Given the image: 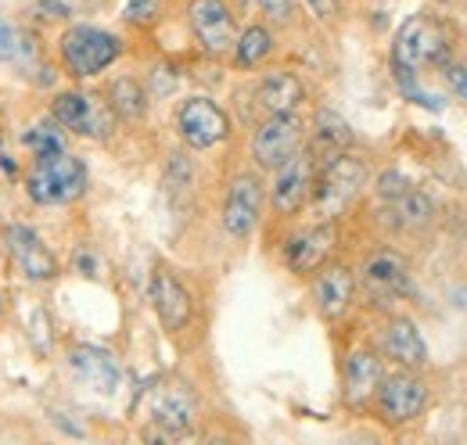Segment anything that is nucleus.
<instances>
[{
    "mask_svg": "<svg viewBox=\"0 0 467 445\" xmlns=\"http://www.w3.org/2000/svg\"><path fill=\"white\" fill-rule=\"evenodd\" d=\"M389 205H392L396 222L407 226V230H424V226L431 222V216H435V205H431L420 191H413V187H410L407 194H400L396 202H389Z\"/></svg>",
    "mask_w": 467,
    "mask_h": 445,
    "instance_id": "obj_25",
    "label": "nucleus"
},
{
    "mask_svg": "<svg viewBox=\"0 0 467 445\" xmlns=\"http://www.w3.org/2000/svg\"><path fill=\"white\" fill-rule=\"evenodd\" d=\"M439 68H442V79H446V87L453 90V98H461V101L467 105V68L464 65L450 57V61H442Z\"/></svg>",
    "mask_w": 467,
    "mask_h": 445,
    "instance_id": "obj_30",
    "label": "nucleus"
},
{
    "mask_svg": "<svg viewBox=\"0 0 467 445\" xmlns=\"http://www.w3.org/2000/svg\"><path fill=\"white\" fill-rule=\"evenodd\" d=\"M453 51V36L450 26L435 15V11H417L396 29L392 40V76L396 83H413L420 72L439 68L442 61H450Z\"/></svg>",
    "mask_w": 467,
    "mask_h": 445,
    "instance_id": "obj_1",
    "label": "nucleus"
},
{
    "mask_svg": "<svg viewBox=\"0 0 467 445\" xmlns=\"http://www.w3.org/2000/svg\"><path fill=\"white\" fill-rule=\"evenodd\" d=\"M22 144H26L33 155H51V151H65V148H68V144H65V129H61L55 119H51V122H40V126H29V129L22 133Z\"/></svg>",
    "mask_w": 467,
    "mask_h": 445,
    "instance_id": "obj_26",
    "label": "nucleus"
},
{
    "mask_svg": "<svg viewBox=\"0 0 467 445\" xmlns=\"http://www.w3.org/2000/svg\"><path fill=\"white\" fill-rule=\"evenodd\" d=\"M428 398H431V391H428V381L420 378V370L396 367V370H385L370 406H374L381 424L403 428V424H413L428 409Z\"/></svg>",
    "mask_w": 467,
    "mask_h": 445,
    "instance_id": "obj_5",
    "label": "nucleus"
},
{
    "mask_svg": "<svg viewBox=\"0 0 467 445\" xmlns=\"http://www.w3.org/2000/svg\"><path fill=\"white\" fill-rule=\"evenodd\" d=\"M309 140V122L298 111H285V115H263V122L252 133V162L259 172H274L285 166L292 155H298Z\"/></svg>",
    "mask_w": 467,
    "mask_h": 445,
    "instance_id": "obj_6",
    "label": "nucleus"
},
{
    "mask_svg": "<svg viewBox=\"0 0 467 445\" xmlns=\"http://www.w3.org/2000/svg\"><path fill=\"white\" fill-rule=\"evenodd\" d=\"M87 166L79 155L65 151H51V155H33L29 172H26V194L36 205H72L87 194Z\"/></svg>",
    "mask_w": 467,
    "mask_h": 445,
    "instance_id": "obj_3",
    "label": "nucleus"
},
{
    "mask_svg": "<svg viewBox=\"0 0 467 445\" xmlns=\"http://www.w3.org/2000/svg\"><path fill=\"white\" fill-rule=\"evenodd\" d=\"M18 44H22V36L0 18V57H18Z\"/></svg>",
    "mask_w": 467,
    "mask_h": 445,
    "instance_id": "obj_33",
    "label": "nucleus"
},
{
    "mask_svg": "<svg viewBox=\"0 0 467 445\" xmlns=\"http://www.w3.org/2000/svg\"><path fill=\"white\" fill-rule=\"evenodd\" d=\"M0 237H4V248H7L11 266L29 280V284H51V280H58L61 266L58 259H55V252L44 244V237L29 222H7L0 230Z\"/></svg>",
    "mask_w": 467,
    "mask_h": 445,
    "instance_id": "obj_12",
    "label": "nucleus"
},
{
    "mask_svg": "<svg viewBox=\"0 0 467 445\" xmlns=\"http://www.w3.org/2000/svg\"><path fill=\"white\" fill-rule=\"evenodd\" d=\"M374 191H378L381 202H396L400 194H407L410 191V180L403 176V172H396V169H385V172L374 180Z\"/></svg>",
    "mask_w": 467,
    "mask_h": 445,
    "instance_id": "obj_28",
    "label": "nucleus"
},
{
    "mask_svg": "<svg viewBox=\"0 0 467 445\" xmlns=\"http://www.w3.org/2000/svg\"><path fill=\"white\" fill-rule=\"evenodd\" d=\"M4 309H7V305H4V295H0V316H4Z\"/></svg>",
    "mask_w": 467,
    "mask_h": 445,
    "instance_id": "obj_34",
    "label": "nucleus"
},
{
    "mask_svg": "<svg viewBox=\"0 0 467 445\" xmlns=\"http://www.w3.org/2000/svg\"><path fill=\"white\" fill-rule=\"evenodd\" d=\"M68 370L79 385H87L90 391L112 395L119 388V363L109 348L98 345H72L68 348Z\"/></svg>",
    "mask_w": 467,
    "mask_h": 445,
    "instance_id": "obj_19",
    "label": "nucleus"
},
{
    "mask_svg": "<svg viewBox=\"0 0 467 445\" xmlns=\"http://www.w3.org/2000/svg\"><path fill=\"white\" fill-rule=\"evenodd\" d=\"M151 305H155L166 334H183L194 320V295L170 266H159L151 274Z\"/></svg>",
    "mask_w": 467,
    "mask_h": 445,
    "instance_id": "obj_17",
    "label": "nucleus"
},
{
    "mask_svg": "<svg viewBox=\"0 0 467 445\" xmlns=\"http://www.w3.org/2000/svg\"><path fill=\"white\" fill-rule=\"evenodd\" d=\"M385 378V356L381 348H370V345H356L346 352L342 359V398L349 409H363L370 406L374 391Z\"/></svg>",
    "mask_w": 467,
    "mask_h": 445,
    "instance_id": "obj_15",
    "label": "nucleus"
},
{
    "mask_svg": "<svg viewBox=\"0 0 467 445\" xmlns=\"http://www.w3.org/2000/svg\"><path fill=\"white\" fill-rule=\"evenodd\" d=\"M306 105V83L292 68H270L255 83V109L263 115H285Z\"/></svg>",
    "mask_w": 467,
    "mask_h": 445,
    "instance_id": "obj_20",
    "label": "nucleus"
},
{
    "mask_svg": "<svg viewBox=\"0 0 467 445\" xmlns=\"http://www.w3.org/2000/svg\"><path fill=\"white\" fill-rule=\"evenodd\" d=\"M378 348L389 363L396 367H407V370H424L428 367V345L417 331V324L410 316H389L381 324V334H378Z\"/></svg>",
    "mask_w": 467,
    "mask_h": 445,
    "instance_id": "obj_18",
    "label": "nucleus"
},
{
    "mask_svg": "<svg viewBox=\"0 0 467 445\" xmlns=\"http://www.w3.org/2000/svg\"><path fill=\"white\" fill-rule=\"evenodd\" d=\"M151 420L166 431V435H187L198 420V402L187 391V385H162L151 391Z\"/></svg>",
    "mask_w": 467,
    "mask_h": 445,
    "instance_id": "obj_21",
    "label": "nucleus"
},
{
    "mask_svg": "<svg viewBox=\"0 0 467 445\" xmlns=\"http://www.w3.org/2000/svg\"><path fill=\"white\" fill-rule=\"evenodd\" d=\"M338 4L342 0H306V7H309V15L317 18V22H335V15H338Z\"/></svg>",
    "mask_w": 467,
    "mask_h": 445,
    "instance_id": "obj_32",
    "label": "nucleus"
},
{
    "mask_svg": "<svg viewBox=\"0 0 467 445\" xmlns=\"http://www.w3.org/2000/svg\"><path fill=\"white\" fill-rule=\"evenodd\" d=\"M274 51H277L274 29H270L266 22H252V26H244V29L237 33V40H234L231 65L241 68V72H248V68H259L263 61H270Z\"/></svg>",
    "mask_w": 467,
    "mask_h": 445,
    "instance_id": "obj_24",
    "label": "nucleus"
},
{
    "mask_svg": "<svg viewBox=\"0 0 467 445\" xmlns=\"http://www.w3.org/2000/svg\"><path fill=\"white\" fill-rule=\"evenodd\" d=\"M255 4L270 26H292L295 22V0H255Z\"/></svg>",
    "mask_w": 467,
    "mask_h": 445,
    "instance_id": "obj_29",
    "label": "nucleus"
},
{
    "mask_svg": "<svg viewBox=\"0 0 467 445\" xmlns=\"http://www.w3.org/2000/svg\"><path fill=\"white\" fill-rule=\"evenodd\" d=\"M122 40L109 29L98 26H68L58 36V61L65 76L72 79H94L101 72H109L122 57Z\"/></svg>",
    "mask_w": 467,
    "mask_h": 445,
    "instance_id": "obj_4",
    "label": "nucleus"
},
{
    "mask_svg": "<svg viewBox=\"0 0 467 445\" xmlns=\"http://www.w3.org/2000/svg\"><path fill=\"white\" fill-rule=\"evenodd\" d=\"M263 209H266V183L255 169H241L227 183V198H223V209H220V226L223 233L234 241H244L255 233V226L263 220Z\"/></svg>",
    "mask_w": 467,
    "mask_h": 445,
    "instance_id": "obj_8",
    "label": "nucleus"
},
{
    "mask_svg": "<svg viewBox=\"0 0 467 445\" xmlns=\"http://www.w3.org/2000/svg\"><path fill=\"white\" fill-rule=\"evenodd\" d=\"M187 26L194 44L209 57H231L237 40V22L227 0H191L187 4Z\"/></svg>",
    "mask_w": 467,
    "mask_h": 445,
    "instance_id": "obj_13",
    "label": "nucleus"
},
{
    "mask_svg": "<svg viewBox=\"0 0 467 445\" xmlns=\"http://www.w3.org/2000/svg\"><path fill=\"white\" fill-rule=\"evenodd\" d=\"M356 291H359L356 274H352L349 266H342V263L320 266V270L313 274V284H309L313 305H317V313H320L327 324H338V320L349 316L352 302H356Z\"/></svg>",
    "mask_w": 467,
    "mask_h": 445,
    "instance_id": "obj_16",
    "label": "nucleus"
},
{
    "mask_svg": "<svg viewBox=\"0 0 467 445\" xmlns=\"http://www.w3.org/2000/svg\"><path fill=\"white\" fill-rule=\"evenodd\" d=\"M356 284H359V291H363L370 302H378V305L400 302V298H407L410 291H413L410 263L396 248H378V252H370V255L359 263V270H356Z\"/></svg>",
    "mask_w": 467,
    "mask_h": 445,
    "instance_id": "obj_10",
    "label": "nucleus"
},
{
    "mask_svg": "<svg viewBox=\"0 0 467 445\" xmlns=\"http://www.w3.org/2000/svg\"><path fill=\"white\" fill-rule=\"evenodd\" d=\"M335 244H338L335 220H313L309 226L295 230L292 237L285 241V266L292 270L295 277H313L320 266L331 263Z\"/></svg>",
    "mask_w": 467,
    "mask_h": 445,
    "instance_id": "obj_14",
    "label": "nucleus"
},
{
    "mask_svg": "<svg viewBox=\"0 0 467 445\" xmlns=\"http://www.w3.org/2000/svg\"><path fill=\"white\" fill-rule=\"evenodd\" d=\"M105 101L109 109L116 111L119 122H144L148 119V109H151V94L144 90V83L137 76H116L105 90Z\"/></svg>",
    "mask_w": 467,
    "mask_h": 445,
    "instance_id": "obj_23",
    "label": "nucleus"
},
{
    "mask_svg": "<svg viewBox=\"0 0 467 445\" xmlns=\"http://www.w3.org/2000/svg\"><path fill=\"white\" fill-rule=\"evenodd\" d=\"M176 133L191 151H209L231 137V115L213 98L194 94L176 109Z\"/></svg>",
    "mask_w": 467,
    "mask_h": 445,
    "instance_id": "obj_11",
    "label": "nucleus"
},
{
    "mask_svg": "<svg viewBox=\"0 0 467 445\" xmlns=\"http://www.w3.org/2000/svg\"><path fill=\"white\" fill-rule=\"evenodd\" d=\"M33 15L40 18H47V22H65L68 15H72V7L65 4V0H36V7H33Z\"/></svg>",
    "mask_w": 467,
    "mask_h": 445,
    "instance_id": "obj_31",
    "label": "nucleus"
},
{
    "mask_svg": "<svg viewBox=\"0 0 467 445\" xmlns=\"http://www.w3.org/2000/svg\"><path fill=\"white\" fill-rule=\"evenodd\" d=\"M162 18V0H126L122 4V22L133 29H155Z\"/></svg>",
    "mask_w": 467,
    "mask_h": 445,
    "instance_id": "obj_27",
    "label": "nucleus"
},
{
    "mask_svg": "<svg viewBox=\"0 0 467 445\" xmlns=\"http://www.w3.org/2000/svg\"><path fill=\"white\" fill-rule=\"evenodd\" d=\"M309 151L324 162V159H331V155H338V151H349L352 144H356V137H352L349 122L338 115V111L331 109H317L313 111V119H309Z\"/></svg>",
    "mask_w": 467,
    "mask_h": 445,
    "instance_id": "obj_22",
    "label": "nucleus"
},
{
    "mask_svg": "<svg viewBox=\"0 0 467 445\" xmlns=\"http://www.w3.org/2000/svg\"><path fill=\"white\" fill-rule=\"evenodd\" d=\"M439 4H453V0H439Z\"/></svg>",
    "mask_w": 467,
    "mask_h": 445,
    "instance_id": "obj_35",
    "label": "nucleus"
},
{
    "mask_svg": "<svg viewBox=\"0 0 467 445\" xmlns=\"http://www.w3.org/2000/svg\"><path fill=\"white\" fill-rule=\"evenodd\" d=\"M317 166L320 159L309 151V144L292 155L285 166L274 169V180H270V191H266V202H270V212L277 220H295L309 209V198H313V183H317Z\"/></svg>",
    "mask_w": 467,
    "mask_h": 445,
    "instance_id": "obj_7",
    "label": "nucleus"
},
{
    "mask_svg": "<svg viewBox=\"0 0 467 445\" xmlns=\"http://www.w3.org/2000/svg\"><path fill=\"white\" fill-rule=\"evenodd\" d=\"M51 119L61 129L76 133V137H90V140H109V133L116 129V111L109 109L105 98H94L87 90H61L51 101Z\"/></svg>",
    "mask_w": 467,
    "mask_h": 445,
    "instance_id": "obj_9",
    "label": "nucleus"
},
{
    "mask_svg": "<svg viewBox=\"0 0 467 445\" xmlns=\"http://www.w3.org/2000/svg\"><path fill=\"white\" fill-rule=\"evenodd\" d=\"M367 183H370V166H367V159L352 155V148L324 159L317 166V183H313V198H309L313 216L317 220H338L363 194Z\"/></svg>",
    "mask_w": 467,
    "mask_h": 445,
    "instance_id": "obj_2",
    "label": "nucleus"
}]
</instances>
